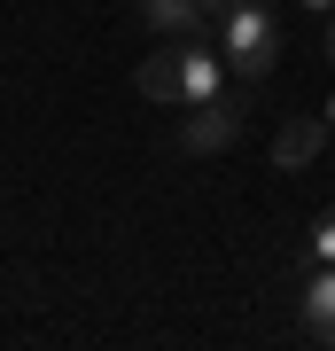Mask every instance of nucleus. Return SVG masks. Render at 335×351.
Wrapping results in <instances>:
<instances>
[{
    "instance_id": "f03ea898",
    "label": "nucleus",
    "mask_w": 335,
    "mask_h": 351,
    "mask_svg": "<svg viewBox=\"0 0 335 351\" xmlns=\"http://www.w3.org/2000/svg\"><path fill=\"white\" fill-rule=\"evenodd\" d=\"M211 39H219V55H226L234 78H265L281 63V16H273V0H234V8L211 24Z\"/></svg>"
},
{
    "instance_id": "0eeeda50",
    "label": "nucleus",
    "mask_w": 335,
    "mask_h": 351,
    "mask_svg": "<svg viewBox=\"0 0 335 351\" xmlns=\"http://www.w3.org/2000/svg\"><path fill=\"white\" fill-rule=\"evenodd\" d=\"M312 265H335V211L312 226Z\"/></svg>"
},
{
    "instance_id": "20e7f679",
    "label": "nucleus",
    "mask_w": 335,
    "mask_h": 351,
    "mask_svg": "<svg viewBox=\"0 0 335 351\" xmlns=\"http://www.w3.org/2000/svg\"><path fill=\"white\" fill-rule=\"evenodd\" d=\"M320 149H327V117H288V125L273 133V164L281 172H304Z\"/></svg>"
},
{
    "instance_id": "7ed1b4c3",
    "label": "nucleus",
    "mask_w": 335,
    "mask_h": 351,
    "mask_svg": "<svg viewBox=\"0 0 335 351\" xmlns=\"http://www.w3.org/2000/svg\"><path fill=\"white\" fill-rule=\"evenodd\" d=\"M234 141H242V101H226V94L195 101L187 125H179V149L187 156H219V149H234Z\"/></svg>"
},
{
    "instance_id": "1a4fd4ad",
    "label": "nucleus",
    "mask_w": 335,
    "mask_h": 351,
    "mask_svg": "<svg viewBox=\"0 0 335 351\" xmlns=\"http://www.w3.org/2000/svg\"><path fill=\"white\" fill-rule=\"evenodd\" d=\"M226 8H234V0H203V16H211V24H219V16H226Z\"/></svg>"
},
{
    "instance_id": "9d476101",
    "label": "nucleus",
    "mask_w": 335,
    "mask_h": 351,
    "mask_svg": "<svg viewBox=\"0 0 335 351\" xmlns=\"http://www.w3.org/2000/svg\"><path fill=\"white\" fill-rule=\"evenodd\" d=\"M320 117H327V133H335V94H327V110H320Z\"/></svg>"
},
{
    "instance_id": "423d86ee",
    "label": "nucleus",
    "mask_w": 335,
    "mask_h": 351,
    "mask_svg": "<svg viewBox=\"0 0 335 351\" xmlns=\"http://www.w3.org/2000/svg\"><path fill=\"white\" fill-rule=\"evenodd\" d=\"M140 16L164 32V39H195L211 32V16H203V0H140Z\"/></svg>"
},
{
    "instance_id": "6e6552de",
    "label": "nucleus",
    "mask_w": 335,
    "mask_h": 351,
    "mask_svg": "<svg viewBox=\"0 0 335 351\" xmlns=\"http://www.w3.org/2000/svg\"><path fill=\"white\" fill-rule=\"evenodd\" d=\"M297 8H304V16H335V0H297Z\"/></svg>"
},
{
    "instance_id": "f257e3e1",
    "label": "nucleus",
    "mask_w": 335,
    "mask_h": 351,
    "mask_svg": "<svg viewBox=\"0 0 335 351\" xmlns=\"http://www.w3.org/2000/svg\"><path fill=\"white\" fill-rule=\"evenodd\" d=\"M133 86L149 94V101H179V110H195V101L226 94V55H219V39H211V32L172 39V47H156L149 63H140Z\"/></svg>"
},
{
    "instance_id": "9b49d317",
    "label": "nucleus",
    "mask_w": 335,
    "mask_h": 351,
    "mask_svg": "<svg viewBox=\"0 0 335 351\" xmlns=\"http://www.w3.org/2000/svg\"><path fill=\"white\" fill-rule=\"evenodd\" d=\"M327 63H335V24H327Z\"/></svg>"
},
{
    "instance_id": "39448f33",
    "label": "nucleus",
    "mask_w": 335,
    "mask_h": 351,
    "mask_svg": "<svg viewBox=\"0 0 335 351\" xmlns=\"http://www.w3.org/2000/svg\"><path fill=\"white\" fill-rule=\"evenodd\" d=\"M304 336L335 343V265H312V281H304Z\"/></svg>"
}]
</instances>
